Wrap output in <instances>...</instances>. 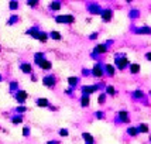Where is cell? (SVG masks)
<instances>
[{"mask_svg": "<svg viewBox=\"0 0 151 144\" xmlns=\"http://www.w3.org/2000/svg\"><path fill=\"white\" fill-rule=\"evenodd\" d=\"M96 37H98V33H93L92 35H91V38H92V40H93V38H96Z\"/></svg>", "mask_w": 151, "mask_h": 144, "instance_id": "cell-37", "label": "cell"}, {"mask_svg": "<svg viewBox=\"0 0 151 144\" xmlns=\"http://www.w3.org/2000/svg\"><path fill=\"white\" fill-rule=\"evenodd\" d=\"M144 57H145V59H147V61H151V53H147Z\"/></svg>", "mask_w": 151, "mask_h": 144, "instance_id": "cell-34", "label": "cell"}, {"mask_svg": "<svg viewBox=\"0 0 151 144\" xmlns=\"http://www.w3.org/2000/svg\"><path fill=\"white\" fill-rule=\"evenodd\" d=\"M28 133H30V130H28L27 127H24V130H23V136H27Z\"/></svg>", "mask_w": 151, "mask_h": 144, "instance_id": "cell-35", "label": "cell"}, {"mask_svg": "<svg viewBox=\"0 0 151 144\" xmlns=\"http://www.w3.org/2000/svg\"><path fill=\"white\" fill-rule=\"evenodd\" d=\"M20 69L24 72V73H31V65L27 64V62H23V64L20 65Z\"/></svg>", "mask_w": 151, "mask_h": 144, "instance_id": "cell-14", "label": "cell"}, {"mask_svg": "<svg viewBox=\"0 0 151 144\" xmlns=\"http://www.w3.org/2000/svg\"><path fill=\"white\" fill-rule=\"evenodd\" d=\"M38 40L41 41V42H45L47 40H48V37H47V34H44V33H40V35H38Z\"/></svg>", "mask_w": 151, "mask_h": 144, "instance_id": "cell-27", "label": "cell"}, {"mask_svg": "<svg viewBox=\"0 0 151 144\" xmlns=\"http://www.w3.org/2000/svg\"><path fill=\"white\" fill-rule=\"evenodd\" d=\"M42 57H44V54H35V64H37V65H41V62H42V61H44V58H42Z\"/></svg>", "mask_w": 151, "mask_h": 144, "instance_id": "cell-23", "label": "cell"}, {"mask_svg": "<svg viewBox=\"0 0 151 144\" xmlns=\"http://www.w3.org/2000/svg\"><path fill=\"white\" fill-rule=\"evenodd\" d=\"M92 144H93V143H92Z\"/></svg>", "mask_w": 151, "mask_h": 144, "instance_id": "cell-42", "label": "cell"}, {"mask_svg": "<svg viewBox=\"0 0 151 144\" xmlns=\"http://www.w3.org/2000/svg\"><path fill=\"white\" fill-rule=\"evenodd\" d=\"M140 69H141V66L138 65V64H130V72H132V73L136 75V73L140 72Z\"/></svg>", "mask_w": 151, "mask_h": 144, "instance_id": "cell-17", "label": "cell"}, {"mask_svg": "<svg viewBox=\"0 0 151 144\" xmlns=\"http://www.w3.org/2000/svg\"><path fill=\"white\" fill-rule=\"evenodd\" d=\"M132 96L134 99H144V92L140 91V89H137V91H134L132 93Z\"/></svg>", "mask_w": 151, "mask_h": 144, "instance_id": "cell-15", "label": "cell"}, {"mask_svg": "<svg viewBox=\"0 0 151 144\" xmlns=\"http://www.w3.org/2000/svg\"><path fill=\"white\" fill-rule=\"evenodd\" d=\"M127 134L132 136V137H136V136H138L140 133H138V129L136 127V126H130V127L127 129Z\"/></svg>", "mask_w": 151, "mask_h": 144, "instance_id": "cell-9", "label": "cell"}, {"mask_svg": "<svg viewBox=\"0 0 151 144\" xmlns=\"http://www.w3.org/2000/svg\"><path fill=\"white\" fill-rule=\"evenodd\" d=\"M150 96H151V91H150Z\"/></svg>", "mask_w": 151, "mask_h": 144, "instance_id": "cell-40", "label": "cell"}, {"mask_svg": "<svg viewBox=\"0 0 151 144\" xmlns=\"http://www.w3.org/2000/svg\"><path fill=\"white\" fill-rule=\"evenodd\" d=\"M44 85L45 86H54L55 85V78H54L52 75H51V76H45V78H44Z\"/></svg>", "mask_w": 151, "mask_h": 144, "instance_id": "cell-11", "label": "cell"}, {"mask_svg": "<svg viewBox=\"0 0 151 144\" xmlns=\"http://www.w3.org/2000/svg\"><path fill=\"white\" fill-rule=\"evenodd\" d=\"M21 120H23V119L20 117V116H19V117H13V119H12V122H13L14 125H17V123H21Z\"/></svg>", "mask_w": 151, "mask_h": 144, "instance_id": "cell-30", "label": "cell"}, {"mask_svg": "<svg viewBox=\"0 0 151 144\" xmlns=\"http://www.w3.org/2000/svg\"><path fill=\"white\" fill-rule=\"evenodd\" d=\"M17 7H19V3H17V1H12V3H10V9H12V10L17 9Z\"/></svg>", "mask_w": 151, "mask_h": 144, "instance_id": "cell-31", "label": "cell"}, {"mask_svg": "<svg viewBox=\"0 0 151 144\" xmlns=\"http://www.w3.org/2000/svg\"><path fill=\"white\" fill-rule=\"evenodd\" d=\"M59 134H61V136H68V131H66L65 129H64V130H59Z\"/></svg>", "mask_w": 151, "mask_h": 144, "instance_id": "cell-33", "label": "cell"}, {"mask_svg": "<svg viewBox=\"0 0 151 144\" xmlns=\"http://www.w3.org/2000/svg\"><path fill=\"white\" fill-rule=\"evenodd\" d=\"M105 91H106L105 92L106 95H110V96H114V95H116V89H114V86H112V85H107Z\"/></svg>", "mask_w": 151, "mask_h": 144, "instance_id": "cell-16", "label": "cell"}, {"mask_svg": "<svg viewBox=\"0 0 151 144\" xmlns=\"http://www.w3.org/2000/svg\"><path fill=\"white\" fill-rule=\"evenodd\" d=\"M107 51V47L105 44H99V45L95 47V53L96 54H105Z\"/></svg>", "mask_w": 151, "mask_h": 144, "instance_id": "cell-12", "label": "cell"}, {"mask_svg": "<svg viewBox=\"0 0 151 144\" xmlns=\"http://www.w3.org/2000/svg\"><path fill=\"white\" fill-rule=\"evenodd\" d=\"M89 12L92 14H102V12H103V9L99 6V4H96V3H92V4H89Z\"/></svg>", "mask_w": 151, "mask_h": 144, "instance_id": "cell-7", "label": "cell"}, {"mask_svg": "<svg viewBox=\"0 0 151 144\" xmlns=\"http://www.w3.org/2000/svg\"><path fill=\"white\" fill-rule=\"evenodd\" d=\"M117 119L120 123H130V116H129V112L126 110H120L117 113Z\"/></svg>", "mask_w": 151, "mask_h": 144, "instance_id": "cell-3", "label": "cell"}, {"mask_svg": "<svg viewBox=\"0 0 151 144\" xmlns=\"http://www.w3.org/2000/svg\"><path fill=\"white\" fill-rule=\"evenodd\" d=\"M105 100H106V93L103 92V93H100V95H99V99H98L99 105H103V103H105Z\"/></svg>", "mask_w": 151, "mask_h": 144, "instance_id": "cell-24", "label": "cell"}, {"mask_svg": "<svg viewBox=\"0 0 151 144\" xmlns=\"http://www.w3.org/2000/svg\"><path fill=\"white\" fill-rule=\"evenodd\" d=\"M47 144H59V143H58V141H48Z\"/></svg>", "mask_w": 151, "mask_h": 144, "instance_id": "cell-38", "label": "cell"}, {"mask_svg": "<svg viewBox=\"0 0 151 144\" xmlns=\"http://www.w3.org/2000/svg\"><path fill=\"white\" fill-rule=\"evenodd\" d=\"M37 106H41V107H47L48 106V100L45 98L37 99Z\"/></svg>", "mask_w": 151, "mask_h": 144, "instance_id": "cell-21", "label": "cell"}, {"mask_svg": "<svg viewBox=\"0 0 151 144\" xmlns=\"http://www.w3.org/2000/svg\"><path fill=\"white\" fill-rule=\"evenodd\" d=\"M41 69H44V71H48V69H51V62L50 61H47V59H44L42 62H41Z\"/></svg>", "mask_w": 151, "mask_h": 144, "instance_id": "cell-19", "label": "cell"}, {"mask_svg": "<svg viewBox=\"0 0 151 144\" xmlns=\"http://www.w3.org/2000/svg\"><path fill=\"white\" fill-rule=\"evenodd\" d=\"M81 105L83 106V107L89 106V96H88V95H83V96H82V99H81Z\"/></svg>", "mask_w": 151, "mask_h": 144, "instance_id": "cell-22", "label": "cell"}, {"mask_svg": "<svg viewBox=\"0 0 151 144\" xmlns=\"http://www.w3.org/2000/svg\"><path fill=\"white\" fill-rule=\"evenodd\" d=\"M150 143H151V136H150Z\"/></svg>", "mask_w": 151, "mask_h": 144, "instance_id": "cell-39", "label": "cell"}, {"mask_svg": "<svg viewBox=\"0 0 151 144\" xmlns=\"http://www.w3.org/2000/svg\"><path fill=\"white\" fill-rule=\"evenodd\" d=\"M68 82H69V85L71 86H75L76 84H78V78H75V76H71V78H68Z\"/></svg>", "mask_w": 151, "mask_h": 144, "instance_id": "cell-26", "label": "cell"}, {"mask_svg": "<svg viewBox=\"0 0 151 144\" xmlns=\"http://www.w3.org/2000/svg\"><path fill=\"white\" fill-rule=\"evenodd\" d=\"M50 7H51L52 10H59V9H61V3H59V1H54V3L50 4Z\"/></svg>", "mask_w": 151, "mask_h": 144, "instance_id": "cell-25", "label": "cell"}, {"mask_svg": "<svg viewBox=\"0 0 151 144\" xmlns=\"http://www.w3.org/2000/svg\"><path fill=\"white\" fill-rule=\"evenodd\" d=\"M82 137H83V140H85L88 144H92L93 143L92 134H89V133H83V134H82Z\"/></svg>", "mask_w": 151, "mask_h": 144, "instance_id": "cell-20", "label": "cell"}, {"mask_svg": "<svg viewBox=\"0 0 151 144\" xmlns=\"http://www.w3.org/2000/svg\"><path fill=\"white\" fill-rule=\"evenodd\" d=\"M138 129V133H148V125H145V123H140L137 126Z\"/></svg>", "mask_w": 151, "mask_h": 144, "instance_id": "cell-18", "label": "cell"}, {"mask_svg": "<svg viewBox=\"0 0 151 144\" xmlns=\"http://www.w3.org/2000/svg\"><path fill=\"white\" fill-rule=\"evenodd\" d=\"M27 109L26 107H19V109H17V112H26Z\"/></svg>", "mask_w": 151, "mask_h": 144, "instance_id": "cell-36", "label": "cell"}, {"mask_svg": "<svg viewBox=\"0 0 151 144\" xmlns=\"http://www.w3.org/2000/svg\"><path fill=\"white\" fill-rule=\"evenodd\" d=\"M0 81H1V76H0Z\"/></svg>", "mask_w": 151, "mask_h": 144, "instance_id": "cell-41", "label": "cell"}, {"mask_svg": "<svg viewBox=\"0 0 151 144\" xmlns=\"http://www.w3.org/2000/svg\"><path fill=\"white\" fill-rule=\"evenodd\" d=\"M134 33L137 34H151V27H138V28H134Z\"/></svg>", "mask_w": 151, "mask_h": 144, "instance_id": "cell-8", "label": "cell"}, {"mask_svg": "<svg viewBox=\"0 0 151 144\" xmlns=\"http://www.w3.org/2000/svg\"><path fill=\"white\" fill-rule=\"evenodd\" d=\"M102 20L105 21V23H107V21H110L113 17V10L112 9H103V12H102Z\"/></svg>", "mask_w": 151, "mask_h": 144, "instance_id": "cell-5", "label": "cell"}, {"mask_svg": "<svg viewBox=\"0 0 151 144\" xmlns=\"http://www.w3.org/2000/svg\"><path fill=\"white\" fill-rule=\"evenodd\" d=\"M55 20L58 21V23H66V24H71V23H73V16H71V14H66V16H57L55 17Z\"/></svg>", "mask_w": 151, "mask_h": 144, "instance_id": "cell-4", "label": "cell"}, {"mask_svg": "<svg viewBox=\"0 0 151 144\" xmlns=\"http://www.w3.org/2000/svg\"><path fill=\"white\" fill-rule=\"evenodd\" d=\"M105 72L109 75V76H113L114 75V72H116V69H114V66L110 65V64H106L105 65Z\"/></svg>", "mask_w": 151, "mask_h": 144, "instance_id": "cell-10", "label": "cell"}, {"mask_svg": "<svg viewBox=\"0 0 151 144\" xmlns=\"http://www.w3.org/2000/svg\"><path fill=\"white\" fill-rule=\"evenodd\" d=\"M114 61H116V65H117V69H120V71H123V69H126V66L129 65V59H127V57H119V55H116V58H114Z\"/></svg>", "mask_w": 151, "mask_h": 144, "instance_id": "cell-1", "label": "cell"}, {"mask_svg": "<svg viewBox=\"0 0 151 144\" xmlns=\"http://www.w3.org/2000/svg\"><path fill=\"white\" fill-rule=\"evenodd\" d=\"M103 73H105V66H103V65L96 64V65L93 66V69H92V75H93V76H96V78H102V76H103Z\"/></svg>", "mask_w": 151, "mask_h": 144, "instance_id": "cell-2", "label": "cell"}, {"mask_svg": "<svg viewBox=\"0 0 151 144\" xmlns=\"http://www.w3.org/2000/svg\"><path fill=\"white\" fill-rule=\"evenodd\" d=\"M100 89V85H91V86H82V92L83 95H89L93 92H98Z\"/></svg>", "mask_w": 151, "mask_h": 144, "instance_id": "cell-6", "label": "cell"}, {"mask_svg": "<svg viewBox=\"0 0 151 144\" xmlns=\"http://www.w3.org/2000/svg\"><path fill=\"white\" fill-rule=\"evenodd\" d=\"M51 37H52L54 40H61V34H59L58 31H52V33H51Z\"/></svg>", "mask_w": 151, "mask_h": 144, "instance_id": "cell-28", "label": "cell"}, {"mask_svg": "<svg viewBox=\"0 0 151 144\" xmlns=\"http://www.w3.org/2000/svg\"><path fill=\"white\" fill-rule=\"evenodd\" d=\"M95 114H96V117H98V119H103V117H105V116H103V114H105L103 112H96Z\"/></svg>", "mask_w": 151, "mask_h": 144, "instance_id": "cell-32", "label": "cell"}, {"mask_svg": "<svg viewBox=\"0 0 151 144\" xmlns=\"http://www.w3.org/2000/svg\"><path fill=\"white\" fill-rule=\"evenodd\" d=\"M16 98H17V100H19L20 103H23V102H24V99L27 98V93L24 91H19L17 93H16Z\"/></svg>", "mask_w": 151, "mask_h": 144, "instance_id": "cell-13", "label": "cell"}, {"mask_svg": "<svg viewBox=\"0 0 151 144\" xmlns=\"http://www.w3.org/2000/svg\"><path fill=\"white\" fill-rule=\"evenodd\" d=\"M27 4H28V6H37V4H38V1H37V0H28V1H27Z\"/></svg>", "mask_w": 151, "mask_h": 144, "instance_id": "cell-29", "label": "cell"}]
</instances>
